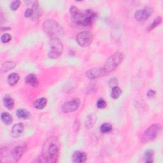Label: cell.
<instances>
[{
  "mask_svg": "<svg viewBox=\"0 0 163 163\" xmlns=\"http://www.w3.org/2000/svg\"><path fill=\"white\" fill-rule=\"evenodd\" d=\"M94 118L93 117L92 115H89L87 116L85 120V126L87 128H92L94 124Z\"/></svg>",
  "mask_w": 163,
  "mask_h": 163,
  "instance_id": "d4e9b609",
  "label": "cell"
},
{
  "mask_svg": "<svg viewBox=\"0 0 163 163\" xmlns=\"http://www.w3.org/2000/svg\"><path fill=\"white\" fill-rule=\"evenodd\" d=\"M107 106L106 102L103 99H99L96 103V106L99 109H103V108H106Z\"/></svg>",
  "mask_w": 163,
  "mask_h": 163,
  "instance_id": "484cf974",
  "label": "cell"
},
{
  "mask_svg": "<svg viewBox=\"0 0 163 163\" xmlns=\"http://www.w3.org/2000/svg\"><path fill=\"white\" fill-rule=\"evenodd\" d=\"M25 149H26V146L23 144L20 145H18L15 148H13V149L12 150L10 154V156L12 157L11 159L13 162H17L21 159V157H22V155L24 152Z\"/></svg>",
  "mask_w": 163,
  "mask_h": 163,
  "instance_id": "8fae6325",
  "label": "cell"
},
{
  "mask_svg": "<svg viewBox=\"0 0 163 163\" xmlns=\"http://www.w3.org/2000/svg\"><path fill=\"white\" fill-rule=\"evenodd\" d=\"M121 94H122V90L118 86H115L112 88V93H111L112 98L114 99H117L120 97Z\"/></svg>",
  "mask_w": 163,
  "mask_h": 163,
  "instance_id": "7402d4cb",
  "label": "cell"
},
{
  "mask_svg": "<svg viewBox=\"0 0 163 163\" xmlns=\"http://www.w3.org/2000/svg\"><path fill=\"white\" fill-rule=\"evenodd\" d=\"M76 40L81 47H88L93 41V34L89 31L80 32L77 35Z\"/></svg>",
  "mask_w": 163,
  "mask_h": 163,
  "instance_id": "52a82bcc",
  "label": "cell"
},
{
  "mask_svg": "<svg viewBox=\"0 0 163 163\" xmlns=\"http://www.w3.org/2000/svg\"><path fill=\"white\" fill-rule=\"evenodd\" d=\"M112 131V125L110 124L104 123L101 125L100 131L102 133H109Z\"/></svg>",
  "mask_w": 163,
  "mask_h": 163,
  "instance_id": "603a6c76",
  "label": "cell"
},
{
  "mask_svg": "<svg viewBox=\"0 0 163 163\" xmlns=\"http://www.w3.org/2000/svg\"><path fill=\"white\" fill-rule=\"evenodd\" d=\"M16 114L18 117L23 119H28L31 117V114L28 110L24 109L17 110Z\"/></svg>",
  "mask_w": 163,
  "mask_h": 163,
  "instance_id": "d6986e66",
  "label": "cell"
},
{
  "mask_svg": "<svg viewBox=\"0 0 163 163\" xmlns=\"http://www.w3.org/2000/svg\"><path fill=\"white\" fill-rule=\"evenodd\" d=\"M12 39V37L11 35L8 34V33H5L4 34L2 35V37H1V41L2 43H8Z\"/></svg>",
  "mask_w": 163,
  "mask_h": 163,
  "instance_id": "83f0119b",
  "label": "cell"
},
{
  "mask_svg": "<svg viewBox=\"0 0 163 163\" xmlns=\"http://www.w3.org/2000/svg\"><path fill=\"white\" fill-rule=\"evenodd\" d=\"M154 12V10L151 7H145L142 9H140L136 11L135 13V19L138 21L141 22L147 20L152 15Z\"/></svg>",
  "mask_w": 163,
  "mask_h": 163,
  "instance_id": "ba28073f",
  "label": "cell"
},
{
  "mask_svg": "<svg viewBox=\"0 0 163 163\" xmlns=\"http://www.w3.org/2000/svg\"><path fill=\"white\" fill-rule=\"evenodd\" d=\"M47 104V99L45 98L38 99L34 102V106L38 110H42L46 106Z\"/></svg>",
  "mask_w": 163,
  "mask_h": 163,
  "instance_id": "9a60e30c",
  "label": "cell"
},
{
  "mask_svg": "<svg viewBox=\"0 0 163 163\" xmlns=\"http://www.w3.org/2000/svg\"><path fill=\"white\" fill-rule=\"evenodd\" d=\"M1 119L2 122L6 125H10L13 122V118L12 115L7 112L2 113L1 115Z\"/></svg>",
  "mask_w": 163,
  "mask_h": 163,
  "instance_id": "ffe728a7",
  "label": "cell"
},
{
  "mask_svg": "<svg viewBox=\"0 0 163 163\" xmlns=\"http://www.w3.org/2000/svg\"><path fill=\"white\" fill-rule=\"evenodd\" d=\"M60 143L56 137H50L44 143L42 157L46 162H56L59 155Z\"/></svg>",
  "mask_w": 163,
  "mask_h": 163,
  "instance_id": "6da1fadb",
  "label": "cell"
},
{
  "mask_svg": "<svg viewBox=\"0 0 163 163\" xmlns=\"http://www.w3.org/2000/svg\"><path fill=\"white\" fill-rule=\"evenodd\" d=\"M3 104L5 106V107L8 110H12L13 109V108L14 106V101L13 99L10 97V96H5L3 99Z\"/></svg>",
  "mask_w": 163,
  "mask_h": 163,
  "instance_id": "ac0fdd59",
  "label": "cell"
},
{
  "mask_svg": "<svg viewBox=\"0 0 163 163\" xmlns=\"http://www.w3.org/2000/svg\"><path fill=\"white\" fill-rule=\"evenodd\" d=\"M24 130V126L22 123H18L15 124L12 129V136L13 138H18L21 136Z\"/></svg>",
  "mask_w": 163,
  "mask_h": 163,
  "instance_id": "7c38bea8",
  "label": "cell"
},
{
  "mask_svg": "<svg viewBox=\"0 0 163 163\" xmlns=\"http://www.w3.org/2000/svg\"><path fill=\"white\" fill-rule=\"evenodd\" d=\"M44 32L52 38H58L64 34V30L61 26L54 20H47L43 24Z\"/></svg>",
  "mask_w": 163,
  "mask_h": 163,
  "instance_id": "277c9868",
  "label": "cell"
},
{
  "mask_svg": "<svg viewBox=\"0 0 163 163\" xmlns=\"http://www.w3.org/2000/svg\"><path fill=\"white\" fill-rule=\"evenodd\" d=\"M25 81L27 84L34 87H37L39 85V81L37 76L34 74H29L27 75L25 79Z\"/></svg>",
  "mask_w": 163,
  "mask_h": 163,
  "instance_id": "5bb4252c",
  "label": "cell"
},
{
  "mask_svg": "<svg viewBox=\"0 0 163 163\" xmlns=\"http://www.w3.org/2000/svg\"><path fill=\"white\" fill-rule=\"evenodd\" d=\"M19 75L16 73H12L8 77L7 81L10 85L13 86L15 85L19 80Z\"/></svg>",
  "mask_w": 163,
  "mask_h": 163,
  "instance_id": "e0dca14e",
  "label": "cell"
},
{
  "mask_svg": "<svg viewBox=\"0 0 163 163\" xmlns=\"http://www.w3.org/2000/svg\"><path fill=\"white\" fill-rule=\"evenodd\" d=\"M155 94H156V92L154 90H149V91H148V93H147V96L149 98H152L155 97Z\"/></svg>",
  "mask_w": 163,
  "mask_h": 163,
  "instance_id": "4dcf8cb0",
  "label": "cell"
},
{
  "mask_svg": "<svg viewBox=\"0 0 163 163\" xmlns=\"http://www.w3.org/2000/svg\"><path fill=\"white\" fill-rule=\"evenodd\" d=\"M108 85L112 88H113L114 87L117 86L118 85V79L116 78H113L111 79L109 81V83H108Z\"/></svg>",
  "mask_w": 163,
  "mask_h": 163,
  "instance_id": "f1b7e54d",
  "label": "cell"
},
{
  "mask_svg": "<svg viewBox=\"0 0 163 163\" xmlns=\"http://www.w3.org/2000/svg\"><path fill=\"white\" fill-rule=\"evenodd\" d=\"M34 14V10L32 8H27L24 12V16L26 17H31Z\"/></svg>",
  "mask_w": 163,
  "mask_h": 163,
  "instance_id": "f546056e",
  "label": "cell"
},
{
  "mask_svg": "<svg viewBox=\"0 0 163 163\" xmlns=\"http://www.w3.org/2000/svg\"><path fill=\"white\" fill-rule=\"evenodd\" d=\"M20 5H21V2L19 1V0H17V1H14L10 4V8L12 11H16L19 8Z\"/></svg>",
  "mask_w": 163,
  "mask_h": 163,
  "instance_id": "4316f807",
  "label": "cell"
},
{
  "mask_svg": "<svg viewBox=\"0 0 163 163\" xmlns=\"http://www.w3.org/2000/svg\"><path fill=\"white\" fill-rule=\"evenodd\" d=\"M50 50L48 56L50 59H57L61 56L63 51V44L58 38H52L49 42Z\"/></svg>",
  "mask_w": 163,
  "mask_h": 163,
  "instance_id": "5b68a950",
  "label": "cell"
},
{
  "mask_svg": "<svg viewBox=\"0 0 163 163\" xmlns=\"http://www.w3.org/2000/svg\"><path fill=\"white\" fill-rule=\"evenodd\" d=\"M15 66V64L12 61H6L3 63L2 67V71L3 72H8L10 70L13 69Z\"/></svg>",
  "mask_w": 163,
  "mask_h": 163,
  "instance_id": "44dd1931",
  "label": "cell"
},
{
  "mask_svg": "<svg viewBox=\"0 0 163 163\" xmlns=\"http://www.w3.org/2000/svg\"><path fill=\"white\" fill-rule=\"evenodd\" d=\"M124 59V54L121 52L114 53L108 58L103 68L105 74L107 75L114 71L122 62Z\"/></svg>",
  "mask_w": 163,
  "mask_h": 163,
  "instance_id": "3957f363",
  "label": "cell"
},
{
  "mask_svg": "<svg viewBox=\"0 0 163 163\" xmlns=\"http://www.w3.org/2000/svg\"><path fill=\"white\" fill-rule=\"evenodd\" d=\"M86 77L89 78L90 80L96 79L97 78H99L100 77L104 76L106 75L105 74V72L104 71L103 68H94L90 69L87 71L86 72Z\"/></svg>",
  "mask_w": 163,
  "mask_h": 163,
  "instance_id": "30bf717a",
  "label": "cell"
},
{
  "mask_svg": "<svg viewBox=\"0 0 163 163\" xmlns=\"http://www.w3.org/2000/svg\"><path fill=\"white\" fill-rule=\"evenodd\" d=\"M87 155L85 152L81 151H76L72 155V160L74 162L82 163L86 160Z\"/></svg>",
  "mask_w": 163,
  "mask_h": 163,
  "instance_id": "4fadbf2b",
  "label": "cell"
},
{
  "mask_svg": "<svg viewBox=\"0 0 163 163\" xmlns=\"http://www.w3.org/2000/svg\"><path fill=\"white\" fill-rule=\"evenodd\" d=\"M80 99L78 98H75L64 103L62 106V111L64 113L74 112L78 109L80 106Z\"/></svg>",
  "mask_w": 163,
  "mask_h": 163,
  "instance_id": "9c48e42d",
  "label": "cell"
},
{
  "mask_svg": "<svg viewBox=\"0 0 163 163\" xmlns=\"http://www.w3.org/2000/svg\"><path fill=\"white\" fill-rule=\"evenodd\" d=\"M162 22V18L161 17H158L156 19H154V21L151 23V24L149 26V28L147 29L148 31H150L154 28H155L157 26H158Z\"/></svg>",
  "mask_w": 163,
  "mask_h": 163,
  "instance_id": "cb8c5ba5",
  "label": "cell"
},
{
  "mask_svg": "<svg viewBox=\"0 0 163 163\" xmlns=\"http://www.w3.org/2000/svg\"><path fill=\"white\" fill-rule=\"evenodd\" d=\"M161 130V125L159 124H154L150 126L145 131L141 136V142L147 143L154 140Z\"/></svg>",
  "mask_w": 163,
  "mask_h": 163,
  "instance_id": "8992f818",
  "label": "cell"
},
{
  "mask_svg": "<svg viewBox=\"0 0 163 163\" xmlns=\"http://www.w3.org/2000/svg\"><path fill=\"white\" fill-rule=\"evenodd\" d=\"M69 12L73 21L77 24L83 26L91 25L96 17V13L93 10L87 9L84 11H81L75 6H72L69 8Z\"/></svg>",
  "mask_w": 163,
  "mask_h": 163,
  "instance_id": "7a4b0ae2",
  "label": "cell"
},
{
  "mask_svg": "<svg viewBox=\"0 0 163 163\" xmlns=\"http://www.w3.org/2000/svg\"><path fill=\"white\" fill-rule=\"evenodd\" d=\"M79 127H80V123H79V120H77L75 122V124H74V128L75 131L78 132V131L79 130Z\"/></svg>",
  "mask_w": 163,
  "mask_h": 163,
  "instance_id": "1f68e13d",
  "label": "cell"
},
{
  "mask_svg": "<svg viewBox=\"0 0 163 163\" xmlns=\"http://www.w3.org/2000/svg\"><path fill=\"white\" fill-rule=\"evenodd\" d=\"M154 151L152 150H148L144 153L143 159L145 162L152 163L154 162Z\"/></svg>",
  "mask_w": 163,
  "mask_h": 163,
  "instance_id": "2e32d148",
  "label": "cell"
}]
</instances>
